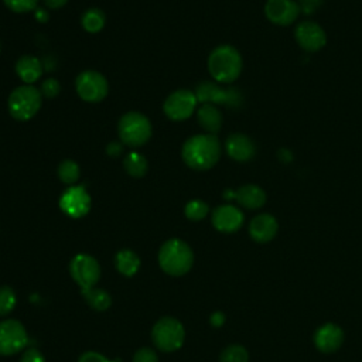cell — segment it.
Here are the masks:
<instances>
[{
    "mask_svg": "<svg viewBox=\"0 0 362 362\" xmlns=\"http://www.w3.org/2000/svg\"><path fill=\"white\" fill-rule=\"evenodd\" d=\"M249 354L242 345H229L221 354V362H247Z\"/></svg>",
    "mask_w": 362,
    "mask_h": 362,
    "instance_id": "cell-27",
    "label": "cell"
},
{
    "mask_svg": "<svg viewBox=\"0 0 362 362\" xmlns=\"http://www.w3.org/2000/svg\"><path fill=\"white\" fill-rule=\"evenodd\" d=\"M115 266L123 276L132 277L137 273V270L140 267V259L133 250L123 249L116 253Z\"/></svg>",
    "mask_w": 362,
    "mask_h": 362,
    "instance_id": "cell-22",
    "label": "cell"
},
{
    "mask_svg": "<svg viewBox=\"0 0 362 362\" xmlns=\"http://www.w3.org/2000/svg\"><path fill=\"white\" fill-rule=\"evenodd\" d=\"M119 137L127 146H143L151 137V123L144 115L129 112L119 122Z\"/></svg>",
    "mask_w": 362,
    "mask_h": 362,
    "instance_id": "cell-6",
    "label": "cell"
},
{
    "mask_svg": "<svg viewBox=\"0 0 362 362\" xmlns=\"http://www.w3.org/2000/svg\"><path fill=\"white\" fill-rule=\"evenodd\" d=\"M27 342V331L20 321H0V355H14L24 349Z\"/></svg>",
    "mask_w": 362,
    "mask_h": 362,
    "instance_id": "cell-8",
    "label": "cell"
},
{
    "mask_svg": "<svg viewBox=\"0 0 362 362\" xmlns=\"http://www.w3.org/2000/svg\"><path fill=\"white\" fill-rule=\"evenodd\" d=\"M59 90H61L59 82L54 78L44 81L41 85V95H44L45 98H55L59 93Z\"/></svg>",
    "mask_w": 362,
    "mask_h": 362,
    "instance_id": "cell-31",
    "label": "cell"
},
{
    "mask_svg": "<svg viewBox=\"0 0 362 362\" xmlns=\"http://www.w3.org/2000/svg\"><path fill=\"white\" fill-rule=\"evenodd\" d=\"M81 175V170L78 164L72 160H64L58 167V177L65 184H75Z\"/></svg>",
    "mask_w": 362,
    "mask_h": 362,
    "instance_id": "cell-26",
    "label": "cell"
},
{
    "mask_svg": "<svg viewBox=\"0 0 362 362\" xmlns=\"http://www.w3.org/2000/svg\"><path fill=\"white\" fill-rule=\"evenodd\" d=\"M16 72L27 85L34 83L42 72V66L38 58L33 55H23L16 64Z\"/></svg>",
    "mask_w": 362,
    "mask_h": 362,
    "instance_id": "cell-21",
    "label": "cell"
},
{
    "mask_svg": "<svg viewBox=\"0 0 362 362\" xmlns=\"http://www.w3.org/2000/svg\"><path fill=\"white\" fill-rule=\"evenodd\" d=\"M78 362H120V361H119V359L110 361V359H107L106 356H103V355L99 354V352L88 351V352H85V354L81 355V358H79Z\"/></svg>",
    "mask_w": 362,
    "mask_h": 362,
    "instance_id": "cell-33",
    "label": "cell"
},
{
    "mask_svg": "<svg viewBox=\"0 0 362 362\" xmlns=\"http://www.w3.org/2000/svg\"><path fill=\"white\" fill-rule=\"evenodd\" d=\"M7 106L14 119L28 120L41 107V92L33 85L18 86L10 93Z\"/></svg>",
    "mask_w": 362,
    "mask_h": 362,
    "instance_id": "cell-4",
    "label": "cell"
},
{
    "mask_svg": "<svg viewBox=\"0 0 362 362\" xmlns=\"http://www.w3.org/2000/svg\"><path fill=\"white\" fill-rule=\"evenodd\" d=\"M124 170L129 175L134 177V178H140L146 174L147 171V160L144 158V156H141L137 151H132L124 157L123 161Z\"/></svg>",
    "mask_w": 362,
    "mask_h": 362,
    "instance_id": "cell-24",
    "label": "cell"
},
{
    "mask_svg": "<svg viewBox=\"0 0 362 362\" xmlns=\"http://www.w3.org/2000/svg\"><path fill=\"white\" fill-rule=\"evenodd\" d=\"M69 273L75 283L81 287V291L95 287L100 277V267L95 257L79 253L69 263Z\"/></svg>",
    "mask_w": 362,
    "mask_h": 362,
    "instance_id": "cell-7",
    "label": "cell"
},
{
    "mask_svg": "<svg viewBox=\"0 0 362 362\" xmlns=\"http://www.w3.org/2000/svg\"><path fill=\"white\" fill-rule=\"evenodd\" d=\"M35 18L40 23H45L48 20V13L44 8H35Z\"/></svg>",
    "mask_w": 362,
    "mask_h": 362,
    "instance_id": "cell-39",
    "label": "cell"
},
{
    "mask_svg": "<svg viewBox=\"0 0 362 362\" xmlns=\"http://www.w3.org/2000/svg\"><path fill=\"white\" fill-rule=\"evenodd\" d=\"M197 96L188 89H178L173 92L164 102V113L168 119L181 122L188 119L197 107Z\"/></svg>",
    "mask_w": 362,
    "mask_h": 362,
    "instance_id": "cell-10",
    "label": "cell"
},
{
    "mask_svg": "<svg viewBox=\"0 0 362 362\" xmlns=\"http://www.w3.org/2000/svg\"><path fill=\"white\" fill-rule=\"evenodd\" d=\"M16 293L8 286L0 287V317L7 315L16 305Z\"/></svg>",
    "mask_w": 362,
    "mask_h": 362,
    "instance_id": "cell-29",
    "label": "cell"
},
{
    "mask_svg": "<svg viewBox=\"0 0 362 362\" xmlns=\"http://www.w3.org/2000/svg\"><path fill=\"white\" fill-rule=\"evenodd\" d=\"M197 100L202 103H222L230 107H238L242 103V95L233 88H221L214 82H202L197 86Z\"/></svg>",
    "mask_w": 362,
    "mask_h": 362,
    "instance_id": "cell-11",
    "label": "cell"
},
{
    "mask_svg": "<svg viewBox=\"0 0 362 362\" xmlns=\"http://www.w3.org/2000/svg\"><path fill=\"white\" fill-rule=\"evenodd\" d=\"M59 208L71 218H82L90 209V197L83 185H74L64 191L59 198Z\"/></svg>",
    "mask_w": 362,
    "mask_h": 362,
    "instance_id": "cell-12",
    "label": "cell"
},
{
    "mask_svg": "<svg viewBox=\"0 0 362 362\" xmlns=\"http://www.w3.org/2000/svg\"><path fill=\"white\" fill-rule=\"evenodd\" d=\"M294 37L297 44L308 52H315L321 49L327 42V35L322 27L314 21H303L294 30Z\"/></svg>",
    "mask_w": 362,
    "mask_h": 362,
    "instance_id": "cell-13",
    "label": "cell"
},
{
    "mask_svg": "<svg viewBox=\"0 0 362 362\" xmlns=\"http://www.w3.org/2000/svg\"><path fill=\"white\" fill-rule=\"evenodd\" d=\"M184 163L198 171L212 168L221 157V144L215 134H195L189 137L182 146Z\"/></svg>",
    "mask_w": 362,
    "mask_h": 362,
    "instance_id": "cell-1",
    "label": "cell"
},
{
    "mask_svg": "<svg viewBox=\"0 0 362 362\" xmlns=\"http://www.w3.org/2000/svg\"><path fill=\"white\" fill-rule=\"evenodd\" d=\"M106 153L109 156H112V157H116V156H119L122 153V146L117 141H112L110 144H107Z\"/></svg>",
    "mask_w": 362,
    "mask_h": 362,
    "instance_id": "cell-37",
    "label": "cell"
},
{
    "mask_svg": "<svg viewBox=\"0 0 362 362\" xmlns=\"http://www.w3.org/2000/svg\"><path fill=\"white\" fill-rule=\"evenodd\" d=\"M279 230V223L276 218L270 214L256 215L249 223V235L257 243L270 242Z\"/></svg>",
    "mask_w": 362,
    "mask_h": 362,
    "instance_id": "cell-17",
    "label": "cell"
},
{
    "mask_svg": "<svg viewBox=\"0 0 362 362\" xmlns=\"http://www.w3.org/2000/svg\"><path fill=\"white\" fill-rule=\"evenodd\" d=\"M105 25V13L99 8H89L82 14V27L88 33H98Z\"/></svg>",
    "mask_w": 362,
    "mask_h": 362,
    "instance_id": "cell-25",
    "label": "cell"
},
{
    "mask_svg": "<svg viewBox=\"0 0 362 362\" xmlns=\"http://www.w3.org/2000/svg\"><path fill=\"white\" fill-rule=\"evenodd\" d=\"M197 119L199 126L211 134H215L216 132H219L222 126V113L215 105H211V103H204L198 109Z\"/></svg>",
    "mask_w": 362,
    "mask_h": 362,
    "instance_id": "cell-20",
    "label": "cell"
},
{
    "mask_svg": "<svg viewBox=\"0 0 362 362\" xmlns=\"http://www.w3.org/2000/svg\"><path fill=\"white\" fill-rule=\"evenodd\" d=\"M68 0H44L45 6H48L49 8H59L62 6H65Z\"/></svg>",
    "mask_w": 362,
    "mask_h": 362,
    "instance_id": "cell-38",
    "label": "cell"
},
{
    "mask_svg": "<svg viewBox=\"0 0 362 362\" xmlns=\"http://www.w3.org/2000/svg\"><path fill=\"white\" fill-rule=\"evenodd\" d=\"M208 211H209L208 205L204 201H201V199H192L184 208L185 216L188 219H191V221H201V219H204L208 215Z\"/></svg>",
    "mask_w": 362,
    "mask_h": 362,
    "instance_id": "cell-28",
    "label": "cell"
},
{
    "mask_svg": "<svg viewBox=\"0 0 362 362\" xmlns=\"http://www.w3.org/2000/svg\"><path fill=\"white\" fill-rule=\"evenodd\" d=\"M209 321H211V324L214 325V327H221V325H223V322H225V314L223 313H221V311H215L211 317H209Z\"/></svg>",
    "mask_w": 362,
    "mask_h": 362,
    "instance_id": "cell-36",
    "label": "cell"
},
{
    "mask_svg": "<svg viewBox=\"0 0 362 362\" xmlns=\"http://www.w3.org/2000/svg\"><path fill=\"white\" fill-rule=\"evenodd\" d=\"M83 298L86 300V303L96 311H105L110 307L112 304V298L109 296L107 291L102 290V288H88L82 291Z\"/></svg>",
    "mask_w": 362,
    "mask_h": 362,
    "instance_id": "cell-23",
    "label": "cell"
},
{
    "mask_svg": "<svg viewBox=\"0 0 362 362\" xmlns=\"http://www.w3.org/2000/svg\"><path fill=\"white\" fill-rule=\"evenodd\" d=\"M4 4L16 11V13H25V11H31L37 8L38 0H3Z\"/></svg>",
    "mask_w": 362,
    "mask_h": 362,
    "instance_id": "cell-30",
    "label": "cell"
},
{
    "mask_svg": "<svg viewBox=\"0 0 362 362\" xmlns=\"http://www.w3.org/2000/svg\"><path fill=\"white\" fill-rule=\"evenodd\" d=\"M243 214L233 205L216 206L212 212V225L216 230L232 233L243 225Z\"/></svg>",
    "mask_w": 362,
    "mask_h": 362,
    "instance_id": "cell-16",
    "label": "cell"
},
{
    "mask_svg": "<svg viewBox=\"0 0 362 362\" xmlns=\"http://www.w3.org/2000/svg\"><path fill=\"white\" fill-rule=\"evenodd\" d=\"M208 71L211 76L221 83H232L242 71V57L232 45L216 47L208 58Z\"/></svg>",
    "mask_w": 362,
    "mask_h": 362,
    "instance_id": "cell-2",
    "label": "cell"
},
{
    "mask_svg": "<svg viewBox=\"0 0 362 362\" xmlns=\"http://www.w3.org/2000/svg\"><path fill=\"white\" fill-rule=\"evenodd\" d=\"M344 331L334 322H325L314 332L313 341L315 348L322 354H332L338 351L344 342Z\"/></svg>",
    "mask_w": 362,
    "mask_h": 362,
    "instance_id": "cell-14",
    "label": "cell"
},
{
    "mask_svg": "<svg viewBox=\"0 0 362 362\" xmlns=\"http://www.w3.org/2000/svg\"><path fill=\"white\" fill-rule=\"evenodd\" d=\"M297 4L300 7V11H303L304 14H313L320 8L322 0H298Z\"/></svg>",
    "mask_w": 362,
    "mask_h": 362,
    "instance_id": "cell-34",
    "label": "cell"
},
{
    "mask_svg": "<svg viewBox=\"0 0 362 362\" xmlns=\"http://www.w3.org/2000/svg\"><path fill=\"white\" fill-rule=\"evenodd\" d=\"M235 199L246 209H259L266 202V192L259 185L246 184L235 191Z\"/></svg>",
    "mask_w": 362,
    "mask_h": 362,
    "instance_id": "cell-19",
    "label": "cell"
},
{
    "mask_svg": "<svg viewBox=\"0 0 362 362\" xmlns=\"http://www.w3.org/2000/svg\"><path fill=\"white\" fill-rule=\"evenodd\" d=\"M75 86L81 99L86 102H99L107 95L109 90L106 78L96 71L81 72L76 76Z\"/></svg>",
    "mask_w": 362,
    "mask_h": 362,
    "instance_id": "cell-9",
    "label": "cell"
},
{
    "mask_svg": "<svg viewBox=\"0 0 362 362\" xmlns=\"http://www.w3.org/2000/svg\"><path fill=\"white\" fill-rule=\"evenodd\" d=\"M20 362H45V359H44L42 354L38 349L30 348V349L24 351Z\"/></svg>",
    "mask_w": 362,
    "mask_h": 362,
    "instance_id": "cell-35",
    "label": "cell"
},
{
    "mask_svg": "<svg viewBox=\"0 0 362 362\" xmlns=\"http://www.w3.org/2000/svg\"><path fill=\"white\" fill-rule=\"evenodd\" d=\"M133 362H158V359L151 348H140L136 351Z\"/></svg>",
    "mask_w": 362,
    "mask_h": 362,
    "instance_id": "cell-32",
    "label": "cell"
},
{
    "mask_svg": "<svg viewBox=\"0 0 362 362\" xmlns=\"http://www.w3.org/2000/svg\"><path fill=\"white\" fill-rule=\"evenodd\" d=\"M228 156L236 161H249L256 154V146L250 137L242 133L230 134L225 141Z\"/></svg>",
    "mask_w": 362,
    "mask_h": 362,
    "instance_id": "cell-18",
    "label": "cell"
},
{
    "mask_svg": "<svg viewBox=\"0 0 362 362\" xmlns=\"http://www.w3.org/2000/svg\"><path fill=\"white\" fill-rule=\"evenodd\" d=\"M158 263L167 274L182 276L192 267L194 253L184 240L170 239L158 252Z\"/></svg>",
    "mask_w": 362,
    "mask_h": 362,
    "instance_id": "cell-3",
    "label": "cell"
},
{
    "mask_svg": "<svg viewBox=\"0 0 362 362\" xmlns=\"http://www.w3.org/2000/svg\"><path fill=\"white\" fill-rule=\"evenodd\" d=\"M264 14L273 24L290 25L298 17L300 7L294 0H267Z\"/></svg>",
    "mask_w": 362,
    "mask_h": 362,
    "instance_id": "cell-15",
    "label": "cell"
},
{
    "mask_svg": "<svg viewBox=\"0 0 362 362\" xmlns=\"http://www.w3.org/2000/svg\"><path fill=\"white\" fill-rule=\"evenodd\" d=\"M151 338L158 349L164 352H173L182 346L185 331L177 318L161 317L153 327Z\"/></svg>",
    "mask_w": 362,
    "mask_h": 362,
    "instance_id": "cell-5",
    "label": "cell"
}]
</instances>
